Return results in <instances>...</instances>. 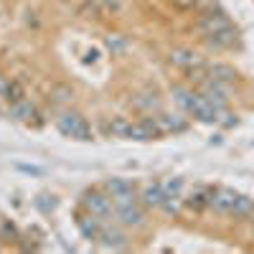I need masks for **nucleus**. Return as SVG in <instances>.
I'll list each match as a JSON object with an SVG mask.
<instances>
[{
    "label": "nucleus",
    "instance_id": "obj_14",
    "mask_svg": "<svg viewBox=\"0 0 254 254\" xmlns=\"http://www.w3.org/2000/svg\"><path fill=\"white\" fill-rule=\"evenodd\" d=\"M8 115H10L13 120H18V122H28V125H31V120H33V117H38L36 107H33V104H31L28 99L13 102V104H10V110H8Z\"/></svg>",
    "mask_w": 254,
    "mask_h": 254
},
{
    "label": "nucleus",
    "instance_id": "obj_16",
    "mask_svg": "<svg viewBox=\"0 0 254 254\" xmlns=\"http://www.w3.org/2000/svg\"><path fill=\"white\" fill-rule=\"evenodd\" d=\"M208 196H211V186H196L190 190V196L186 198V206L193 211H203L208 208Z\"/></svg>",
    "mask_w": 254,
    "mask_h": 254
},
{
    "label": "nucleus",
    "instance_id": "obj_27",
    "mask_svg": "<svg viewBox=\"0 0 254 254\" xmlns=\"http://www.w3.org/2000/svg\"><path fill=\"white\" fill-rule=\"evenodd\" d=\"M99 5H102V10H107V13H117L120 5H122V0H99Z\"/></svg>",
    "mask_w": 254,
    "mask_h": 254
},
{
    "label": "nucleus",
    "instance_id": "obj_11",
    "mask_svg": "<svg viewBox=\"0 0 254 254\" xmlns=\"http://www.w3.org/2000/svg\"><path fill=\"white\" fill-rule=\"evenodd\" d=\"M76 226H79V231H81L84 239L99 242V237H102V219H99V216H94V214L79 216V219H76Z\"/></svg>",
    "mask_w": 254,
    "mask_h": 254
},
{
    "label": "nucleus",
    "instance_id": "obj_25",
    "mask_svg": "<svg viewBox=\"0 0 254 254\" xmlns=\"http://www.w3.org/2000/svg\"><path fill=\"white\" fill-rule=\"evenodd\" d=\"M171 5H173L176 10H183V13H188V10L198 8V0H171Z\"/></svg>",
    "mask_w": 254,
    "mask_h": 254
},
{
    "label": "nucleus",
    "instance_id": "obj_1",
    "mask_svg": "<svg viewBox=\"0 0 254 254\" xmlns=\"http://www.w3.org/2000/svg\"><path fill=\"white\" fill-rule=\"evenodd\" d=\"M173 97L181 107L198 122H219V110L211 104L201 92H193V89H183V87H176L173 89Z\"/></svg>",
    "mask_w": 254,
    "mask_h": 254
},
{
    "label": "nucleus",
    "instance_id": "obj_9",
    "mask_svg": "<svg viewBox=\"0 0 254 254\" xmlns=\"http://www.w3.org/2000/svg\"><path fill=\"white\" fill-rule=\"evenodd\" d=\"M203 44L214 51H226V49H234L239 46V31L237 28H229V31H219V33H211L203 36Z\"/></svg>",
    "mask_w": 254,
    "mask_h": 254
},
{
    "label": "nucleus",
    "instance_id": "obj_8",
    "mask_svg": "<svg viewBox=\"0 0 254 254\" xmlns=\"http://www.w3.org/2000/svg\"><path fill=\"white\" fill-rule=\"evenodd\" d=\"M168 61L173 64L176 69H181V71H193V69H201V66H206V61L196 54V51H190V49H176V51H171V56H168Z\"/></svg>",
    "mask_w": 254,
    "mask_h": 254
},
{
    "label": "nucleus",
    "instance_id": "obj_10",
    "mask_svg": "<svg viewBox=\"0 0 254 254\" xmlns=\"http://www.w3.org/2000/svg\"><path fill=\"white\" fill-rule=\"evenodd\" d=\"M115 216H117V221L122 226H132V229L145 226V211L137 206V201L135 203H127V206H117L115 208Z\"/></svg>",
    "mask_w": 254,
    "mask_h": 254
},
{
    "label": "nucleus",
    "instance_id": "obj_26",
    "mask_svg": "<svg viewBox=\"0 0 254 254\" xmlns=\"http://www.w3.org/2000/svg\"><path fill=\"white\" fill-rule=\"evenodd\" d=\"M69 99H71V89L69 87H56L54 89V102L64 104V102H69Z\"/></svg>",
    "mask_w": 254,
    "mask_h": 254
},
{
    "label": "nucleus",
    "instance_id": "obj_5",
    "mask_svg": "<svg viewBox=\"0 0 254 254\" xmlns=\"http://www.w3.org/2000/svg\"><path fill=\"white\" fill-rule=\"evenodd\" d=\"M201 84V94L214 104V107L219 110V112H224L226 110V104H229V99H231V92H229V84H224V81H216V79H203V81H198Z\"/></svg>",
    "mask_w": 254,
    "mask_h": 254
},
{
    "label": "nucleus",
    "instance_id": "obj_12",
    "mask_svg": "<svg viewBox=\"0 0 254 254\" xmlns=\"http://www.w3.org/2000/svg\"><path fill=\"white\" fill-rule=\"evenodd\" d=\"M99 242L107 247V249H125V247H127L125 234H122L117 226H112V224H102V237H99Z\"/></svg>",
    "mask_w": 254,
    "mask_h": 254
},
{
    "label": "nucleus",
    "instance_id": "obj_13",
    "mask_svg": "<svg viewBox=\"0 0 254 254\" xmlns=\"http://www.w3.org/2000/svg\"><path fill=\"white\" fill-rule=\"evenodd\" d=\"M155 122H158V127H160V132L163 135H171V132H183L186 127H188V122L183 120V117H178V115H158L155 117Z\"/></svg>",
    "mask_w": 254,
    "mask_h": 254
},
{
    "label": "nucleus",
    "instance_id": "obj_17",
    "mask_svg": "<svg viewBox=\"0 0 254 254\" xmlns=\"http://www.w3.org/2000/svg\"><path fill=\"white\" fill-rule=\"evenodd\" d=\"M163 198H165L163 183H150V186L142 190V203H145L147 208H160V206H163Z\"/></svg>",
    "mask_w": 254,
    "mask_h": 254
},
{
    "label": "nucleus",
    "instance_id": "obj_29",
    "mask_svg": "<svg viewBox=\"0 0 254 254\" xmlns=\"http://www.w3.org/2000/svg\"><path fill=\"white\" fill-rule=\"evenodd\" d=\"M0 226H3V234H10V237H18V231H15V226H13V224H8V221H3V224H0Z\"/></svg>",
    "mask_w": 254,
    "mask_h": 254
},
{
    "label": "nucleus",
    "instance_id": "obj_21",
    "mask_svg": "<svg viewBox=\"0 0 254 254\" xmlns=\"http://www.w3.org/2000/svg\"><path fill=\"white\" fill-rule=\"evenodd\" d=\"M183 203H186V201H183L181 196H168V193H165L160 208L165 211V214H171V216H178V214H181V208H183Z\"/></svg>",
    "mask_w": 254,
    "mask_h": 254
},
{
    "label": "nucleus",
    "instance_id": "obj_24",
    "mask_svg": "<svg viewBox=\"0 0 254 254\" xmlns=\"http://www.w3.org/2000/svg\"><path fill=\"white\" fill-rule=\"evenodd\" d=\"M181 188H183V181L181 178H171V181L163 183V190H165L168 196H181Z\"/></svg>",
    "mask_w": 254,
    "mask_h": 254
},
{
    "label": "nucleus",
    "instance_id": "obj_23",
    "mask_svg": "<svg viewBox=\"0 0 254 254\" xmlns=\"http://www.w3.org/2000/svg\"><path fill=\"white\" fill-rule=\"evenodd\" d=\"M104 44H107V49H110L112 54H122V51L127 49V41L120 38V36H107V38H104Z\"/></svg>",
    "mask_w": 254,
    "mask_h": 254
},
{
    "label": "nucleus",
    "instance_id": "obj_7",
    "mask_svg": "<svg viewBox=\"0 0 254 254\" xmlns=\"http://www.w3.org/2000/svg\"><path fill=\"white\" fill-rule=\"evenodd\" d=\"M104 188H107L110 198L115 201V208H117V206H127V203H135V201H137V198H135V188H132V183H127V181L110 178Z\"/></svg>",
    "mask_w": 254,
    "mask_h": 254
},
{
    "label": "nucleus",
    "instance_id": "obj_20",
    "mask_svg": "<svg viewBox=\"0 0 254 254\" xmlns=\"http://www.w3.org/2000/svg\"><path fill=\"white\" fill-rule=\"evenodd\" d=\"M252 206H254V198H249V196H237V201H234V208H231V216H249V211H252Z\"/></svg>",
    "mask_w": 254,
    "mask_h": 254
},
{
    "label": "nucleus",
    "instance_id": "obj_28",
    "mask_svg": "<svg viewBox=\"0 0 254 254\" xmlns=\"http://www.w3.org/2000/svg\"><path fill=\"white\" fill-rule=\"evenodd\" d=\"M18 171H23V173H31V176H44V171H41V168H36V165H23V163L18 165Z\"/></svg>",
    "mask_w": 254,
    "mask_h": 254
},
{
    "label": "nucleus",
    "instance_id": "obj_22",
    "mask_svg": "<svg viewBox=\"0 0 254 254\" xmlns=\"http://www.w3.org/2000/svg\"><path fill=\"white\" fill-rule=\"evenodd\" d=\"M135 107H137V110H142V112H153V110H158V107H160V102H158V97H155V94H142V97H137V99H135Z\"/></svg>",
    "mask_w": 254,
    "mask_h": 254
},
{
    "label": "nucleus",
    "instance_id": "obj_31",
    "mask_svg": "<svg viewBox=\"0 0 254 254\" xmlns=\"http://www.w3.org/2000/svg\"><path fill=\"white\" fill-rule=\"evenodd\" d=\"M247 219H249V221L254 224V206H252V211H249V216H247Z\"/></svg>",
    "mask_w": 254,
    "mask_h": 254
},
{
    "label": "nucleus",
    "instance_id": "obj_2",
    "mask_svg": "<svg viewBox=\"0 0 254 254\" xmlns=\"http://www.w3.org/2000/svg\"><path fill=\"white\" fill-rule=\"evenodd\" d=\"M56 127L61 135L74 137V140H92V127L87 125L79 112H61L56 117Z\"/></svg>",
    "mask_w": 254,
    "mask_h": 254
},
{
    "label": "nucleus",
    "instance_id": "obj_4",
    "mask_svg": "<svg viewBox=\"0 0 254 254\" xmlns=\"http://www.w3.org/2000/svg\"><path fill=\"white\" fill-rule=\"evenodd\" d=\"M81 206L99 219L115 214V201L110 198V193H104V190H87V193L81 196Z\"/></svg>",
    "mask_w": 254,
    "mask_h": 254
},
{
    "label": "nucleus",
    "instance_id": "obj_6",
    "mask_svg": "<svg viewBox=\"0 0 254 254\" xmlns=\"http://www.w3.org/2000/svg\"><path fill=\"white\" fill-rule=\"evenodd\" d=\"M237 190L231 188H211V196H208V208H214L216 214H229L231 216V208H234V201H237Z\"/></svg>",
    "mask_w": 254,
    "mask_h": 254
},
{
    "label": "nucleus",
    "instance_id": "obj_18",
    "mask_svg": "<svg viewBox=\"0 0 254 254\" xmlns=\"http://www.w3.org/2000/svg\"><path fill=\"white\" fill-rule=\"evenodd\" d=\"M130 120H125V117H115L110 122H104V135H110V137H125L127 140V132H130Z\"/></svg>",
    "mask_w": 254,
    "mask_h": 254
},
{
    "label": "nucleus",
    "instance_id": "obj_19",
    "mask_svg": "<svg viewBox=\"0 0 254 254\" xmlns=\"http://www.w3.org/2000/svg\"><path fill=\"white\" fill-rule=\"evenodd\" d=\"M20 99H26V87L18 79H10L8 81V89H5V102L13 104V102H20Z\"/></svg>",
    "mask_w": 254,
    "mask_h": 254
},
{
    "label": "nucleus",
    "instance_id": "obj_3",
    "mask_svg": "<svg viewBox=\"0 0 254 254\" xmlns=\"http://www.w3.org/2000/svg\"><path fill=\"white\" fill-rule=\"evenodd\" d=\"M196 28L203 33V36H211V33H219V31H229V28H234V23H231V18L224 13V10H214V8H208L198 15L196 20Z\"/></svg>",
    "mask_w": 254,
    "mask_h": 254
},
{
    "label": "nucleus",
    "instance_id": "obj_15",
    "mask_svg": "<svg viewBox=\"0 0 254 254\" xmlns=\"http://www.w3.org/2000/svg\"><path fill=\"white\" fill-rule=\"evenodd\" d=\"M208 79H216V81H224V84H231L237 81L239 74L234 66H229V64H208Z\"/></svg>",
    "mask_w": 254,
    "mask_h": 254
},
{
    "label": "nucleus",
    "instance_id": "obj_30",
    "mask_svg": "<svg viewBox=\"0 0 254 254\" xmlns=\"http://www.w3.org/2000/svg\"><path fill=\"white\" fill-rule=\"evenodd\" d=\"M8 81H10V79H5L3 74H0V99H5V89H8Z\"/></svg>",
    "mask_w": 254,
    "mask_h": 254
}]
</instances>
